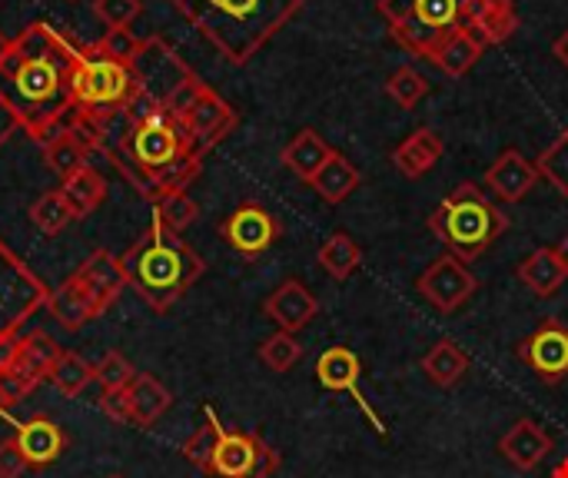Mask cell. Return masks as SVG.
I'll return each instance as SVG.
<instances>
[{
    "label": "cell",
    "instance_id": "8fae6325",
    "mask_svg": "<svg viewBox=\"0 0 568 478\" xmlns=\"http://www.w3.org/2000/svg\"><path fill=\"white\" fill-rule=\"evenodd\" d=\"M416 293H419L429 306H436L439 313L449 316V313L463 309V306L479 293V279L473 276V269H469L463 260H456L453 253H446V256H436V260L419 273Z\"/></svg>",
    "mask_w": 568,
    "mask_h": 478
},
{
    "label": "cell",
    "instance_id": "9a60e30c",
    "mask_svg": "<svg viewBox=\"0 0 568 478\" xmlns=\"http://www.w3.org/2000/svg\"><path fill=\"white\" fill-rule=\"evenodd\" d=\"M57 356H60V346L53 343V336L43 329H33V333L20 336V346H17V356H13L7 376L30 396L50 376Z\"/></svg>",
    "mask_w": 568,
    "mask_h": 478
},
{
    "label": "cell",
    "instance_id": "8d00e7d4",
    "mask_svg": "<svg viewBox=\"0 0 568 478\" xmlns=\"http://www.w3.org/2000/svg\"><path fill=\"white\" fill-rule=\"evenodd\" d=\"M386 93L403 106V110H413L426 93H429V80L416 70V67H396L386 80Z\"/></svg>",
    "mask_w": 568,
    "mask_h": 478
},
{
    "label": "cell",
    "instance_id": "60d3db41",
    "mask_svg": "<svg viewBox=\"0 0 568 478\" xmlns=\"http://www.w3.org/2000/svg\"><path fill=\"white\" fill-rule=\"evenodd\" d=\"M97 47H100L103 53L116 57V60L133 63V60H136V53H140V47H143V40H136L130 30H106V33H103V40H100Z\"/></svg>",
    "mask_w": 568,
    "mask_h": 478
},
{
    "label": "cell",
    "instance_id": "d4e9b609",
    "mask_svg": "<svg viewBox=\"0 0 568 478\" xmlns=\"http://www.w3.org/2000/svg\"><path fill=\"white\" fill-rule=\"evenodd\" d=\"M336 150L316 133V130H300L286 146H283V153H280V160H283V166L293 173V176H300L303 183H310L323 166H326V160L333 156Z\"/></svg>",
    "mask_w": 568,
    "mask_h": 478
},
{
    "label": "cell",
    "instance_id": "ee69618b",
    "mask_svg": "<svg viewBox=\"0 0 568 478\" xmlns=\"http://www.w3.org/2000/svg\"><path fill=\"white\" fill-rule=\"evenodd\" d=\"M7 40H10V37H3V33H0V53H3ZM17 130H20V120H17V113L7 106V100L0 96V150H3V143H7Z\"/></svg>",
    "mask_w": 568,
    "mask_h": 478
},
{
    "label": "cell",
    "instance_id": "d6a6232c",
    "mask_svg": "<svg viewBox=\"0 0 568 478\" xmlns=\"http://www.w3.org/2000/svg\"><path fill=\"white\" fill-rule=\"evenodd\" d=\"M73 220H77V216H73L70 203L63 200L60 186H57V190L40 193V196L33 200V206H30V223H33L43 236H57V233H63Z\"/></svg>",
    "mask_w": 568,
    "mask_h": 478
},
{
    "label": "cell",
    "instance_id": "ac0fdd59",
    "mask_svg": "<svg viewBox=\"0 0 568 478\" xmlns=\"http://www.w3.org/2000/svg\"><path fill=\"white\" fill-rule=\"evenodd\" d=\"M499 452L519 472H532L556 452V443L536 419H516L509 433L499 439Z\"/></svg>",
    "mask_w": 568,
    "mask_h": 478
},
{
    "label": "cell",
    "instance_id": "ab89813d",
    "mask_svg": "<svg viewBox=\"0 0 568 478\" xmlns=\"http://www.w3.org/2000/svg\"><path fill=\"white\" fill-rule=\"evenodd\" d=\"M140 0H93V13L106 30H130V23L140 17Z\"/></svg>",
    "mask_w": 568,
    "mask_h": 478
},
{
    "label": "cell",
    "instance_id": "f35d334b",
    "mask_svg": "<svg viewBox=\"0 0 568 478\" xmlns=\"http://www.w3.org/2000/svg\"><path fill=\"white\" fill-rule=\"evenodd\" d=\"M133 379H136V369H133V363H130L123 353H116V349L103 353V359L93 366V383L100 386V393L130 389V383H133Z\"/></svg>",
    "mask_w": 568,
    "mask_h": 478
},
{
    "label": "cell",
    "instance_id": "2e32d148",
    "mask_svg": "<svg viewBox=\"0 0 568 478\" xmlns=\"http://www.w3.org/2000/svg\"><path fill=\"white\" fill-rule=\"evenodd\" d=\"M539 170L532 160H526L519 150H503L489 166H486V186L503 200V203H519L539 186Z\"/></svg>",
    "mask_w": 568,
    "mask_h": 478
},
{
    "label": "cell",
    "instance_id": "83f0119b",
    "mask_svg": "<svg viewBox=\"0 0 568 478\" xmlns=\"http://www.w3.org/2000/svg\"><path fill=\"white\" fill-rule=\"evenodd\" d=\"M359 183H363V173H359L356 163H353L346 153H339V150H336V153L326 160V166L310 180V186H313L329 206H339Z\"/></svg>",
    "mask_w": 568,
    "mask_h": 478
},
{
    "label": "cell",
    "instance_id": "d6986e66",
    "mask_svg": "<svg viewBox=\"0 0 568 478\" xmlns=\"http://www.w3.org/2000/svg\"><path fill=\"white\" fill-rule=\"evenodd\" d=\"M47 313L57 319V326L60 329H67V333H77V329H83L87 323H93L97 316H103V309H100V303L90 296V289L77 279V273L73 276H67L57 289H50V296H47Z\"/></svg>",
    "mask_w": 568,
    "mask_h": 478
},
{
    "label": "cell",
    "instance_id": "7dc6e473",
    "mask_svg": "<svg viewBox=\"0 0 568 478\" xmlns=\"http://www.w3.org/2000/svg\"><path fill=\"white\" fill-rule=\"evenodd\" d=\"M556 250H559V256H562V263H566V269H568V233L556 243Z\"/></svg>",
    "mask_w": 568,
    "mask_h": 478
},
{
    "label": "cell",
    "instance_id": "ffe728a7",
    "mask_svg": "<svg viewBox=\"0 0 568 478\" xmlns=\"http://www.w3.org/2000/svg\"><path fill=\"white\" fill-rule=\"evenodd\" d=\"M77 279L90 289V296L100 303V309L106 313L126 289V279H123V266H120V256L106 253V250H93L80 269H77Z\"/></svg>",
    "mask_w": 568,
    "mask_h": 478
},
{
    "label": "cell",
    "instance_id": "f1b7e54d",
    "mask_svg": "<svg viewBox=\"0 0 568 478\" xmlns=\"http://www.w3.org/2000/svg\"><path fill=\"white\" fill-rule=\"evenodd\" d=\"M316 263L323 266V273L336 283H346L359 266H363V246L346 233L336 230L329 233V240H323V246L316 250Z\"/></svg>",
    "mask_w": 568,
    "mask_h": 478
},
{
    "label": "cell",
    "instance_id": "7bdbcfd3",
    "mask_svg": "<svg viewBox=\"0 0 568 478\" xmlns=\"http://www.w3.org/2000/svg\"><path fill=\"white\" fill-rule=\"evenodd\" d=\"M27 469H30V466H27L23 452L17 449V439H13V436L3 439V443H0V478H20Z\"/></svg>",
    "mask_w": 568,
    "mask_h": 478
},
{
    "label": "cell",
    "instance_id": "3957f363",
    "mask_svg": "<svg viewBox=\"0 0 568 478\" xmlns=\"http://www.w3.org/2000/svg\"><path fill=\"white\" fill-rule=\"evenodd\" d=\"M126 289H133L150 309L166 313L173 309L193 283L203 276V256L180 236L156 223L120 256Z\"/></svg>",
    "mask_w": 568,
    "mask_h": 478
},
{
    "label": "cell",
    "instance_id": "5b68a950",
    "mask_svg": "<svg viewBox=\"0 0 568 478\" xmlns=\"http://www.w3.org/2000/svg\"><path fill=\"white\" fill-rule=\"evenodd\" d=\"M429 233L463 263L479 260L506 230L509 216L473 183H459L426 220Z\"/></svg>",
    "mask_w": 568,
    "mask_h": 478
},
{
    "label": "cell",
    "instance_id": "e575fe53",
    "mask_svg": "<svg viewBox=\"0 0 568 478\" xmlns=\"http://www.w3.org/2000/svg\"><path fill=\"white\" fill-rule=\"evenodd\" d=\"M256 356H260V363H263L266 369H273V373H290V369L303 359V343H300L293 333L276 329L270 339L260 343Z\"/></svg>",
    "mask_w": 568,
    "mask_h": 478
},
{
    "label": "cell",
    "instance_id": "74e56055",
    "mask_svg": "<svg viewBox=\"0 0 568 478\" xmlns=\"http://www.w3.org/2000/svg\"><path fill=\"white\" fill-rule=\"evenodd\" d=\"M536 170H539L542 180H549V183L559 190V196H566L568 200V130H562V133L542 150V156L536 160Z\"/></svg>",
    "mask_w": 568,
    "mask_h": 478
},
{
    "label": "cell",
    "instance_id": "e0dca14e",
    "mask_svg": "<svg viewBox=\"0 0 568 478\" xmlns=\"http://www.w3.org/2000/svg\"><path fill=\"white\" fill-rule=\"evenodd\" d=\"M13 439L30 469H47L67 452V433L50 416H30L27 423H13Z\"/></svg>",
    "mask_w": 568,
    "mask_h": 478
},
{
    "label": "cell",
    "instance_id": "c3c4849f",
    "mask_svg": "<svg viewBox=\"0 0 568 478\" xmlns=\"http://www.w3.org/2000/svg\"><path fill=\"white\" fill-rule=\"evenodd\" d=\"M552 478H568V459H562V462L552 469Z\"/></svg>",
    "mask_w": 568,
    "mask_h": 478
},
{
    "label": "cell",
    "instance_id": "ba28073f",
    "mask_svg": "<svg viewBox=\"0 0 568 478\" xmlns=\"http://www.w3.org/2000/svg\"><path fill=\"white\" fill-rule=\"evenodd\" d=\"M47 283L0 240V339L17 336L20 326L47 309Z\"/></svg>",
    "mask_w": 568,
    "mask_h": 478
},
{
    "label": "cell",
    "instance_id": "9c48e42d",
    "mask_svg": "<svg viewBox=\"0 0 568 478\" xmlns=\"http://www.w3.org/2000/svg\"><path fill=\"white\" fill-rule=\"evenodd\" d=\"M280 469V452L263 443V436L246 429H226L220 423L210 476L216 478H273Z\"/></svg>",
    "mask_w": 568,
    "mask_h": 478
},
{
    "label": "cell",
    "instance_id": "7c38bea8",
    "mask_svg": "<svg viewBox=\"0 0 568 478\" xmlns=\"http://www.w3.org/2000/svg\"><path fill=\"white\" fill-rule=\"evenodd\" d=\"M516 356L532 369L542 386H559L568 379V326L559 319H546L532 336L516 346Z\"/></svg>",
    "mask_w": 568,
    "mask_h": 478
},
{
    "label": "cell",
    "instance_id": "277c9868",
    "mask_svg": "<svg viewBox=\"0 0 568 478\" xmlns=\"http://www.w3.org/2000/svg\"><path fill=\"white\" fill-rule=\"evenodd\" d=\"M200 153L186 133V126L176 120V113H170L163 103H150L143 100L126 123L116 130V146L110 150L113 166L126 176V183L146 200L150 183L176 166L180 160Z\"/></svg>",
    "mask_w": 568,
    "mask_h": 478
},
{
    "label": "cell",
    "instance_id": "681fc988",
    "mask_svg": "<svg viewBox=\"0 0 568 478\" xmlns=\"http://www.w3.org/2000/svg\"><path fill=\"white\" fill-rule=\"evenodd\" d=\"M110 478H123V476H110Z\"/></svg>",
    "mask_w": 568,
    "mask_h": 478
},
{
    "label": "cell",
    "instance_id": "f6af8a7d",
    "mask_svg": "<svg viewBox=\"0 0 568 478\" xmlns=\"http://www.w3.org/2000/svg\"><path fill=\"white\" fill-rule=\"evenodd\" d=\"M552 57H556V60H559V63L568 70V27L559 33V37H556V40H552Z\"/></svg>",
    "mask_w": 568,
    "mask_h": 478
},
{
    "label": "cell",
    "instance_id": "4316f807",
    "mask_svg": "<svg viewBox=\"0 0 568 478\" xmlns=\"http://www.w3.org/2000/svg\"><path fill=\"white\" fill-rule=\"evenodd\" d=\"M423 373H426V379L433 383V386H439V389H453V386H459L463 379H466V373H469V366H473V359H469V353L456 343V339H439L426 356H423Z\"/></svg>",
    "mask_w": 568,
    "mask_h": 478
},
{
    "label": "cell",
    "instance_id": "d590c367",
    "mask_svg": "<svg viewBox=\"0 0 568 478\" xmlns=\"http://www.w3.org/2000/svg\"><path fill=\"white\" fill-rule=\"evenodd\" d=\"M203 419H206V423L183 443L180 452H183L186 462H193L200 472L210 476V462H213V449H216V436H220V416L206 406V409H203Z\"/></svg>",
    "mask_w": 568,
    "mask_h": 478
},
{
    "label": "cell",
    "instance_id": "836d02e7",
    "mask_svg": "<svg viewBox=\"0 0 568 478\" xmlns=\"http://www.w3.org/2000/svg\"><path fill=\"white\" fill-rule=\"evenodd\" d=\"M196 220H200V206H196V200L186 190L170 193V196H163V200L153 203V223L163 226V230H170V233H180L183 236V230L193 226Z\"/></svg>",
    "mask_w": 568,
    "mask_h": 478
},
{
    "label": "cell",
    "instance_id": "7402d4cb",
    "mask_svg": "<svg viewBox=\"0 0 568 478\" xmlns=\"http://www.w3.org/2000/svg\"><path fill=\"white\" fill-rule=\"evenodd\" d=\"M443 153H446L443 136H439L436 130H429V126H419V130H413V133L393 150V166H396L403 176L419 180V176H426V173L443 160Z\"/></svg>",
    "mask_w": 568,
    "mask_h": 478
},
{
    "label": "cell",
    "instance_id": "484cf974",
    "mask_svg": "<svg viewBox=\"0 0 568 478\" xmlns=\"http://www.w3.org/2000/svg\"><path fill=\"white\" fill-rule=\"evenodd\" d=\"M170 406H173V393L156 376L136 373V379L130 383V426L150 429L156 426V419L166 416Z\"/></svg>",
    "mask_w": 568,
    "mask_h": 478
},
{
    "label": "cell",
    "instance_id": "5bb4252c",
    "mask_svg": "<svg viewBox=\"0 0 568 478\" xmlns=\"http://www.w3.org/2000/svg\"><path fill=\"white\" fill-rule=\"evenodd\" d=\"M263 313H266V319L276 323V329L296 336V333H303L320 316V299L300 279H283L263 299Z\"/></svg>",
    "mask_w": 568,
    "mask_h": 478
},
{
    "label": "cell",
    "instance_id": "30bf717a",
    "mask_svg": "<svg viewBox=\"0 0 568 478\" xmlns=\"http://www.w3.org/2000/svg\"><path fill=\"white\" fill-rule=\"evenodd\" d=\"M220 240L243 260H256L283 240V223L263 203L246 200L220 223Z\"/></svg>",
    "mask_w": 568,
    "mask_h": 478
},
{
    "label": "cell",
    "instance_id": "bcb514c9",
    "mask_svg": "<svg viewBox=\"0 0 568 478\" xmlns=\"http://www.w3.org/2000/svg\"><path fill=\"white\" fill-rule=\"evenodd\" d=\"M10 409H13V399H10V396L3 393V386H0V419H3L7 426H13V423H17V419H10Z\"/></svg>",
    "mask_w": 568,
    "mask_h": 478
},
{
    "label": "cell",
    "instance_id": "4dcf8cb0",
    "mask_svg": "<svg viewBox=\"0 0 568 478\" xmlns=\"http://www.w3.org/2000/svg\"><path fill=\"white\" fill-rule=\"evenodd\" d=\"M87 156H90V146L73 130H67V133L53 136L50 143H43V163L60 180H67L70 173H77L80 166H87Z\"/></svg>",
    "mask_w": 568,
    "mask_h": 478
},
{
    "label": "cell",
    "instance_id": "6da1fadb",
    "mask_svg": "<svg viewBox=\"0 0 568 478\" xmlns=\"http://www.w3.org/2000/svg\"><path fill=\"white\" fill-rule=\"evenodd\" d=\"M80 47L53 23L33 20L0 53V96L40 146L73 123V70Z\"/></svg>",
    "mask_w": 568,
    "mask_h": 478
},
{
    "label": "cell",
    "instance_id": "b9f144b4",
    "mask_svg": "<svg viewBox=\"0 0 568 478\" xmlns=\"http://www.w3.org/2000/svg\"><path fill=\"white\" fill-rule=\"evenodd\" d=\"M100 413L116 423V426H130V389H113V393H100Z\"/></svg>",
    "mask_w": 568,
    "mask_h": 478
},
{
    "label": "cell",
    "instance_id": "cb8c5ba5",
    "mask_svg": "<svg viewBox=\"0 0 568 478\" xmlns=\"http://www.w3.org/2000/svg\"><path fill=\"white\" fill-rule=\"evenodd\" d=\"M483 53H486V43H483L469 27H459V30H453V33L433 50L429 63H433L436 70H443L449 80H463V77L483 60Z\"/></svg>",
    "mask_w": 568,
    "mask_h": 478
},
{
    "label": "cell",
    "instance_id": "44dd1931",
    "mask_svg": "<svg viewBox=\"0 0 568 478\" xmlns=\"http://www.w3.org/2000/svg\"><path fill=\"white\" fill-rule=\"evenodd\" d=\"M466 27L486 43L499 47L519 30V10L516 0H473L469 3V20Z\"/></svg>",
    "mask_w": 568,
    "mask_h": 478
},
{
    "label": "cell",
    "instance_id": "1f68e13d",
    "mask_svg": "<svg viewBox=\"0 0 568 478\" xmlns=\"http://www.w3.org/2000/svg\"><path fill=\"white\" fill-rule=\"evenodd\" d=\"M50 386L60 393V396H67V399H77L90 383H93V366L83 359V356H77V353H70V349H60V356H57V363H53V369H50Z\"/></svg>",
    "mask_w": 568,
    "mask_h": 478
},
{
    "label": "cell",
    "instance_id": "52a82bcc",
    "mask_svg": "<svg viewBox=\"0 0 568 478\" xmlns=\"http://www.w3.org/2000/svg\"><path fill=\"white\" fill-rule=\"evenodd\" d=\"M170 113H176V120L186 126L193 146L206 156L216 143H223L236 126H240V113L213 90L206 87L200 77L186 80L166 103Z\"/></svg>",
    "mask_w": 568,
    "mask_h": 478
},
{
    "label": "cell",
    "instance_id": "603a6c76",
    "mask_svg": "<svg viewBox=\"0 0 568 478\" xmlns=\"http://www.w3.org/2000/svg\"><path fill=\"white\" fill-rule=\"evenodd\" d=\"M516 276H519V283L529 286L539 299H552V296L562 289V283L568 279V269L556 246H539L536 253H529V256L516 266Z\"/></svg>",
    "mask_w": 568,
    "mask_h": 478
},
{
    "label": "cell",
    "instance_id": "7a4b0ae2",
    "mask_svg": "<svg viewBox=\"0 0 568 478\" xmlns=\"http://www.w3.org/2000/svg\"><path fill=\"white\" fill-rule=\"evenodd\" d=\"M173 7L226 63L243 67L306 7V0H173Z\"/></svg>",
    "mask_w": 568,
    "mask_h": 478
},
{
    "label": "cell",
    "instance_id": "f546056e",
    "mask_svg": "<svg viewBox=\"0 0 568 478\" xmlns=\"http://www.w3.org/2000/svg\"><path fill=\"white\" fill-rule=\"evenodd\" d=\"M60 193H63V200L70 203L73 216L83 220V216H90V213L106 200V180L87 163V166H80L77 173H70L67 180H60Z\"/></svg>",
    "mask_w": 568,
    "mask_h": 478
},
{
    "label": "cell",
    "instance_id": "4fadbf2b",
    "mask_svg": "<svg viewBox=\"0 0 568 478\" xmlns=\"http://www.w3.org/2000/svg\"><path fill=\"white\" fill-rule=\"evenodd\" d=\"M359 379H363V363H359V356H356L349 346H333V349H326V353L316 359V383H320L326 393H346V396L363 409V416L369 419V426L386 439V423L376 416V409H373L369 399L363 396Z\"/></svg>",
    "mask_w": 568,
    "mask_h": 478
},
{
    "label": "cell",
    "instance_id": "8992f818",
    "mask_svg": "<svg viewBox=\"0 0 568 478\" xmlns=\"http://www.w3.org/2000/svg\"><path fill=\"white\" fill-rule=\"evenodd\" d=\"M473 0H379L376 10L389 23V37L413 57L429 60L433 50L469 20Z\"/></svg>",
    "mask_w": 568,
    "mask_h": 478
}]
</instances>
